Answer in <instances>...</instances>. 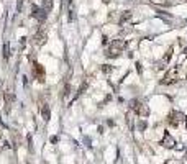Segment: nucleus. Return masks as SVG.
<instances>
[{
    "mask_svg": "<svg viewBox=\"0 0 187 164\" xmlns=\"http://www.w3.org/2000/svg\"><path fill=\"white\" fill-rule=\"evenodd\" d=\"M127 43L123 41V39H113L110 43V46L107 48V51H105V56L107 58H118L121 54V51H123V48Z\"/></svg>",
    "mask_w": 187,
    "mask_h": 164,
    "instance_id": "f257e3e1",
    "label": "nucleus"
},
{
    "mask_svg": "<svg viewBox=\"0 0 187 164\" xmlns=\"http://www.w3.org/2000/svg\"><path fill=\"white\" fill-rule=\"evenodd\" d=\"M130 109L135 112L138 117H148V115H149V107L146 105L144 102L138 100V99H135V100L130 102Z\"/></svg>",
    "mask_w": 187,
    "mask_h": 164,
    "instance_id": "f03ea898",
    "label": "nucleus"
},
{
    "mask_svg": "<svg viewBox=\"0 0 187 164\" xmlns=\"http://www.w3.org/2000/svg\"><path fill=\"white\" fill-rule=\"evenodd\" d=\"M185 120V115L182 113V112H177V110H174V112H171L169 113V117H168V123L171 126H179L182 122Z\"/></svg>",
    "mask_w": 187,
    "mask_h": 164,
    "instance_id": "7ed1b4c3",
    "label": "nucleus"
},
{
    "mask_svg": "<svg viewBox=\"0 0 187 164\" xmlns=\"http://www.w3.org/2000/svg\"><path fill=\"white\" fill-rule=\"evenodd\" d=\"M177 81V69L176 67H172V69H169L168 72H166V75L161 79V84L162 85H171V84H174Z\"/></svg>",
    "mask_w": 187,
    "mask_h": 164,
    "instance_id": "20e7f679",
    "label": "nucleus"
},
{
    "mask_svg": "<svg viewBox=\"0 0 187 164\" xmlns=\"http://www.w3.org/2000/svg\"><path fill=\"white\" fill-rule=\"evenodd\" d=\"M46 39H48V31H46V28H39L38 31L35 33V38H33V41H35V45L36 46H43L44 43H46Z\"/></svg>",
    "mask_w": 187,
    "mask_h": 164,
    "instance_id": "39448f33",
    "label": "nucleus"
},
{
    "mask_svg": "<svg viewBox=\"0 0 187 164\" xmlns=\"http://www.w3.org/2000/svg\"><path fill=\"white\" fill-rule=\"evenodd\" d=\"M33 75H35V79H38L39 82L44 81V67L41 66V64L33 62Z\"/></svg>",
    "mask_w": 187,
    "mask_h": 164,
    "instance_id": "423d86ee",
    "label": "nucleus"
},
{
    "mask_svg": "<svg viewBox=\"0 0 187 164\" xmlns=\"http://www.w3.org/2000/svg\"><path fill=\"white\" fill-rule=\"evenodd\" d=\"M161 145L164 146V148H168V149H172V148L176 146V139L171 136L169 133H166L164 138H162V141H161Z\"/></svg>",
    "mask_w": 187,
    "mask_h": 164,
    "instance_id": "0eeeda50",
    "label": "nucleus"
},
{
    "mask_svg": "<svg viewBox=\"0 0 187 164\" xmlns=\"http://www.w3.org/2000/svg\"><path fill=\"white\" fill-rule=\"evenodd\" d=\"M33 17L38 20V22H44V20H46V17H48V13L46 12H44L43 8H39V7H33Z\"/></svg>",
    "mask_w": 187,
    "mask_h": 164,
    "instance_id": "6e6552de",
    "label": "nucleus"
},
{
    "mask_svg": "<svg viewBox=\"0 0 187 164\" xmlns=\"http://www.w3.org/2000/svg\"><path fill=\"white\" fill-rule=\"evenodd\" d=\"M172 51H174V48L171 46L169 49H168V53L164 54V58H162V61L159 62V66H158V67H159V69H162V67H166V64H168V62H169V59L172 58Z\"/></svg>",
    "mask_w": 187,
    "mask_h": 164,
    "instance_id": "1a4fd4ad",
    "label": "nucleus"
},
{
    "mask_svg": "<svg viewBox=\"0 0 187 164\" xmlns=\"http://www.w3.org/2000/svg\"><path fill=\"white\" fill-rule=\"evenodd\" d=\"M41 115H43V118L46 120V122L51 118V110H49V107H48V103H43V107H41Z\"/></svg>",
    "mask_w": 187,
    "mask_h": 164,
    "instance_id": "9d476101",
    "label": "nucleus"
},
{
    "mask_svg": "<svg viewBox=\"0 0 187 164\" xmlns=\"http://www.w3.org/2000/svg\"><path fill=\"white\" fill-rule=\"evenodd\" d=\"M43 10L46 12V13L53 10V0H43Z\"/></svg>",
    "mask_w": 187,
    "mask_h": 164,
    "instance_id": "9b49d317",
    "label": "nucleus"
},
{
    "mask_svg": "<svg viewBox=\"0 0 187 164\" xmlns=\"http://www.w3.org/2000/svg\"><path fill=\"white\" fill-rule=\"evenodd\" d=\"M130 18H131V12H123V15H121V20H120V25H123V23L128 22Z\"/></svg>",
    "mask_w": 187,
    "mask_h": 164,
    "instance_id": "f8f14e48",
    "label": "nucleus"
},
{
    "mask_svg": "<svg viewBox=\"0 0 187 164\" xmlns=\"http://www.w3.org/2000/svg\"><path fill=\"white\" fill-rule=\"evenodd\" d=\"M112 69H113V67H112V66H108V64H105V66H102V71H104L105 74L112 72Z\"/></svg>",
    "mask_w": 187,
    "mask_h": 164,
    "instance_id": "ddd939ff",
    "label": "nucleus"
},
{
    "mask_svg": "<svg viewBox=\"0 0 187 164\" xmlns=\"http://www.w3.org/2000/svg\"><path fill=\"white\" fill-rule=\"evenodd\" d=\"M5 100H7V103L10 105V103L13 102V94H7V95H5Z\"/></svg>",
    "mask_w": 187,
    "mask_h": 164,
    "instance_id": "4468645a",
    "label": "nucleus"
},
{
    "mask_svg": "<svg viewBox=\"0 0 187 164\" xmlns=\"http://www.w3.org/2000/svg\"><path fill=\"white\" fill-rule=\"evenodd\" d=\"M69 94H71V85H69V84H67V85L64 87V95H66V97H67Z\"/></svg>",
    "mask_w": 187,
    "mask_h": 164,
    "instance_id": "2eb2a0df",
    "label": "nucleus"
},
{
    "mask_svg": "<svg viewBox=\"0 0 187 164\" xmlns=\"http://www.w3.org/2000/svg\"><path fill=\"white\" fill-rule=\"evenodd\" d=\"M8 54H10L8 53V46H5V58H8Z\"/></svg>",
    "mask_w": 187,
    "mask_h": 164,
    "instance_id": "dca6fc26",
    "label": "nucleus"
},
{
    "mask_svg": "<svg viewBox=\"0 0 187 164\" xmlns=\"http://www.w3.org/2000/svg\"><path fill=\"white\" fill-rule=\"evenodd\" d=\"M185 126H187V118H185Z\"/></svg>",
    "mask_w": 187,
    "mask_h": 164,
    "instance_id": "f3484780",
    "label": "nucleus"
},
{
    "mask_svg": "<svg viewBox=\"0 0 187 164\" xmlns=\"http://www.w3.org/2000/svg\"><path fill=\"white\" fill-rule=\"evenodd\" d=\"M185 156H187V153H185Z\"/></svg>",
    "mask_w": 187,
    "mask_h": 164,
    "instance_id": "a211bd4d",
    "label": "nucleus"
}]
</instances>
